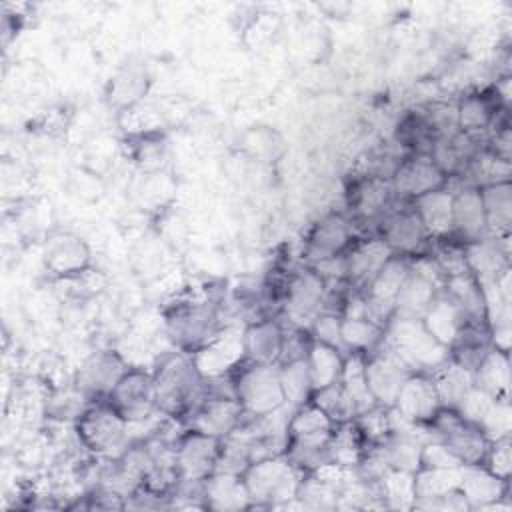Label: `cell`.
Here are the masks:
<instances>
[{
  "mask_svg": "<svg viewBox=\"0 0 512 512\" xmlns=\"http://www.w3.org/2000/svg\"><path fill=\"white\" fill-rule=\"evenodd\" d=\"M462 468H418L414 472V504L456 490L462 480Z\"/></svg>",
  "mask_w": 512,
  "mask_h": 512,
  "instance_id": "40",
  "label": "cell"
},
{
  "mask_svg": "<svg viewBox=\"0 0 512 512\" xmlns=\"http://www.w3.org/2000/svg\"><path fill=\"white\" fill-rule=\"evenodd\" d=\"M420 320L426 326V330L448 350L456 336L460 334V330L464 328V324H468L460 308L450 300V296L444 290H440V294L434 298V302L428 306Z\"/></svg>",
  "mask_w": 512,
  "mask_h": 512,
  "instance_id": "32",
  "label": "cell"
},
{
  "mask_svg": "<svg viewBox=\"0 0 512 512\" xmlns=\"http://www.w3.org/2000/svg\"><path fill=\"white\" fill-rule=\"evenodd\" d=\"M228 378L246 418H260L288 406L278 364H260L244 358Z\"/></svg>",
  "mask_w": 512,
  "mask_h": 512,
  "instance_id": "5",
  "label": "cell"
},
{
  "mask_svg": "<svg viewBox=\"0 0 512 512\" xmlns=\"http://www.w3.org/2000/svg\"><path fill=\"white\" fill-rule=\"evenodd\" d=\"M408 374L412 372L386 344L364 356V376L376 406L392 408Z\"/></svg>",
  "mask_w": 512,
  "mask_h": 512,
  "instance_id": "16",
  "label": "cell"
},
{
  "mask_svg": "<svg viewBox=\"0 0 512 512\" xmlns=\"http://www.w3.org/2000/svg\"><path fill=\"white\" fill-rule=\"evenodd\" d=\"M106 402L130 424L146 422L158 412L152 372L142 366H130L118 380Z\"/></svg>",
  "mask_w": 512,
  "mask_h": 512,
  "instance_id": "11",
  "label": "cell"
},
{
  "mask_svg": "<svg viewBox=\"0 0 512 512\" xmlns=\"http://www.w3.org/2000/svg\"><path fill=\"white\" fill-rule=\"evenodd\" d=\"M394 202L396 196L386 176L362 172L348 182L346 214L354 224L380 222Z\"/></svg>",
  "mask_w": 512,
  "mask_h": 512,
  "instance_id": "15",
  "label": "cell"
},
{
  "mask_svg": "<svg viewBox=\"0 0 512 512\" xmlns=\"http://www.w3.org/2000/svg\"><path fill=\"white\" fill-rule=\"evenodd\" d=\"M394 136L406 154H430L440 138V132L436 130L426 108H414L398 120Z\"/></svg>",
  "mask_w": 512,
  "mask_h": 512,
  "instance_id": "30",
  "label": "cell"
},
{
  "mask_svg": "<svg viewBox=\"0 0 512 512\" xmlns=\"http://www.w3.org/2000/svg\"><path fill=\"white\" fill-rule=\"evenodd\" d=\"M384 344L410 372L434 374L450 358V350L426 330L420 318L394 316L386 324Z\"/></svg>",
  "mask_w": 512,
  "mask_h": 512,
  "instance_id": "4",
  "label": "cell"
},
{
  "mask_svg": "<svg viewBox=\"0 0 512 512\" xmlns=\"http://www.w3.org/2000/svg\"><path fill=\"white\" fill-rule=\"evenodd\" d=\"M482 466L496 478L510 482V472H512V438H510V434L492 438Z\"/></svg>",
  "mask_w": 512,
  "mask_h": 512,
  "instance_id": "45",
  "label": "cell"
},
{
  "mask_svg": "<svg viewBox=\"0 0 512 512\" xmlns=\"http://www.w3.org/2000/svg\"><path fill=\"white\" fill-rule=\"evenodd\" d=\"M442 290L460 308L468 324L488 326V308H486L484 288L470 270L446 278Z\"/></svg>",
  "mask_w": 512,
  "mask_h": 512,
  "instance_id": "28",
  "label": "cell"
},
{
  "mask_svg": "<svg viewBox=\"0 0 512 512\" xmlns=\"http://www.w3.org/2000/svg\"><path fill=\"white\" fill-rule=\"evenodd\" d=\"M246 142H258V146H248V150L260 162H274L282 154V138L266 126L250 130L246 134Z\"/></svg>",
  "mask_w": 512,
  "mask_h": 512,
  "instance_id": "48",
  "label": "cell"
},
{
  "mask_svg": "<svg viewBox=\"0 0 512 512\" xmlns=\"http://www.w3.org/2000/svg\"><path fill=\"white\" fill-rule=\"evenodd\" d=\"M370 448L372 446L366 442L356 422L348 420L336 424L332 432V438L328 442V462L340 464L344 468H356Z\"/></svg>",
  "mask_w": 512,
  "mask_h": 512,
  "instance_id": "34",
  "label": "cell"
},
{
  "mask_svg": "<svg viewBox=\"0 0 512 512\" xmlns=\"http://www.w3.org/2000/svg\"><path fill=\"white\" fill-rule=\"evenodd\" d=\"M454 108H456L458 132H464L476 138H486L490 128L508 110V106L496 94V88L470 90L458 98Z\"/></svg>",
  "mask_w": 512,
  "mask_h": 512,
  "instance_id": "20",
  "label": "cell"
},
{
  "mask_svg": "<svg viewBox=\"0 0 512 512\" xmlns=\"http://www.w3.org/2000/svg\"><path fill=\"white\" fill-rule=\"evenodd\" d=\"M338 500H340V492L336 488L322 482L312 472L302 476L296 492L298 506L312 508V510H330V508H338Z\"/></svg>",
  "mask_w": 512,
  "mask_h": 512,
  "instance_id": "43",
  "label": "cell"
},
{
  "mask_svg": "<svg viewBox=\"0 0 512 512\" xmlns=\"http://www.w3.org/2000/svg\"><path fill=\"white\" fill-rule=\"evenodd\" d=\"M356 224L346 212H326L320 216L304 236V254L310 264H320L332 258H340L358 240L354 232Z\"/></svg>",
  "mask_w": 512,
  "mask_h": 512,
  "instance_id": "13",
  "label": "cell"
},
{
  "mask_svg": "<svg viewBox=\"0 0 512 512\" xmlns=\"http://www.w3.org/2000/svg\"><path fill=\"white\" fill-rule=\"evenodd\" d=\"M244 420H246V414L242 406L230 394L206 392L204 398L188 414L190 428H196L200 432H206L222 440L234 434Z\"/></svg>",
  "mask_w": 512,
  "mask_h": 512,
  "instance_id": "19",
  "label": "cell"
},
{
  "mask_svg": "<svg viewBox=\"0 0 512 512\" xmlns=\"http://www.w3.org/2000/svg\"><path fill=\"white\" fill-rule=\"evenodd\" d=\"M380 498L384 508L392 510H412L414 506V472L388 470L378 482Z\"/></svg>",
  "mask_w": 512,
  "mask_h": 512,
  "instance_id": "41",
  "label": "cell"
},
{
  "mask_svg": "<svg viewBox=\"0 0 512 512\" xmlns=\"http://www.w3.org/2000/svg\"><path fill=\"white\" fill-rule=\"evenodd\" d=\"M390 186L396 200L412 202L428 192L450 186V178L430 154H404L390 174Z\"/></svg>",
  "mask_w": 512,
  "mask_h": 512,
  "instance_id": "14",
  "label": "cell"
},
{
  "mask_svg": "<svg viewBox=\"0 0 512 512\" xmlns=\"http://www.w3.org/2000/svg\"><path fill=\"white\" fill-rule=\"evenodd\" d=\"M190 356L204 380L226 378L244 360L242 330L222 328L210 342L194 350Z\"/></svg>",
  "mask_w": 512,
  "mask_h": 512,
  "instance_id": "18",
  "label": "cell"
},
{
  "mask_svg": "<svg viewBox=\"0 0 512 512\" xmlns=\"http://www.w3.org/2000/svg\"><path fill=\"white\" fill-rule=\"evenodd\" d=\"M308 332L312 336V340L330 344L334 348H340L344 352L342 346V314L336 310H322L312 324L308 326Z\"/></svg>",
  "mask_w": 512,
  "mask_h": 512,
  "instance_id": "46",
  "label": "cell"
},
{
  "mask_svg": "<svg viewBox=\"0 0 512 512\" xmlns=\"http://www.w3.org/2000/svg\"><path fill=\"white\" fill-rule=\"evenodd\" d=\"M80 446L96 458H114L128 446L130 424L106 402H90L74 422Z\"/></svg>",
  "mask_w": 512,
  "mask_h": 512,
  "instance_id": "7",
  "label": "cell"
},
{
  "mask_svg": "<svg viewBox=\"0 0 512 512\" xmlns=\"http://www.w3.org/2000/svg\"><path fill=\"white\" fill-rule=\"evenodd\" d=\"M480 188L484 218H486V236L496 240H510L512 228V182L500 180L490 182Z\"/></svg>",
  "mask_w": 512,
  "mask_h": 512,
  "instance_id": "27",
  "label": "cell"
},
{
  "mask_svg": "<svg viewBox=\"0 0 512 512\" xmlns=\"http://www.w3.org/2000/svg\"><path fill=\"white\" fill-rule=\"evenodd\" d=\"M278 372H280L284 398H286V404L290 408H296V406H302V404L310 402V398L314 394V386H312L310 370H308V364H306V356L280 362Z\"/></svg>",
  "mask_w": 512,
  "mask_h": 512,
  "instance_id": "38",
  "label": "cell"
},
{
  "mask_svg": "<svg viewBox=\"0 0 512 512\" xmlns=\"http://www.w3.org/2000/svg\"><path fill=\"white\" fill-rule=\"evenodd\" d=\"M302 472L284 454L252 460L242 472L252 508H278L296 500Z\"/></svg>",
  "mask_w": 512,
  "mask_h": 512,
  "instance_id": "6",
  "label": "cell"
},
{
  "mask_svg": "<svg viewBox=\"0 0 512 512\" xmlns=\"http://www.w3.org/2000/svg\"><path fill=\"white\" fill-rule=\"evenodd\" d=\"M130 368L126 356L116 348H102L86 356L76 374H74V390L90 404L102 402L110 396L118 380Z\"/></svg>",
  "mask_w": 512,
  "mask_h": 512,
  "instance_id": "10",
  "label": "cell"
},
{
  "mask_svg": "<svg viewBox=\"0 0 512 512\" xmlns=\"http://www.w3.org/2000/svg\"><path fill=\"white\" fill-rule=\"evenodd\" d=\"M200 506L216 512L250 510L252 500L240 474L214 472L200 484Z\"/></svg>",
  "mask_w": 512,
  "mask_h": 512,
  "instance_id": "26",
  "label": "cell"
},
{
  "mask_svg": "<svg viewBox=\"0 0 512 512\" xmlns=\"http://www.w3.org/2000/svg\"><path fill=\"white\" fill-rule=\"evenodd\" d=\"M164 332L176 350L192 354L220 330L218 308L208 298H176L162 312Z\"/></svg>",
  "mask_w": 512,
  "mask_h": 512,
  "instance_id": "3",
  "label": "cell"
},
{
  "mask_svg": "<svg viewBox=\"0 0 512 512\" xmlns=\"http://www.w3.org/2000/svg\"><path fill=\"white\" fill-rule=\"evenodd\" d=\"M378 238L390 248L392 254L404 258H416L428 252L432 238L420 222L410 202H402L400 208H390L378 222Z\"/></svg>",
  "mask_w": 512,
  "mask_h": 512,
  "instance_id": "12",
  "label": "cell"
},
{
  "mask_svg": "<svg viewBox=\"0 0 512 512\" xmlns=\"http://www.w3.org/2000/svg\"><path fill=\"white\" fill-rule=\"evenodd\" d=\"M42 262L56 280L78 276L92 268V250L88 242L74 232H54L46 238Z\"/></svg>",
  "mask_w": 512,
  "mask_h": 512,
  "instance_id": "17",
  "label": "cell"
},
{
  "mask_svg": "<svg viewBox=\"0 0 512 512\" xmlns=\"http://www.w3.org/2000/svg\"><path fill=\"white\" fill-rule=\"evenodd\" d=\"M474 386L496 400H510V354L490 348L472 374Z\"/></svg>",
  "mask_w": 512,
  "mask_h": 512,
  "instance_id": "33",
  "label": "cell"
},
{
  "mask_svg": "<svg viewBox=\"0 0 512 512\" xmlns=\"http://www.w3.org/2000/svg\"><path fill=\"white\" fill-rule=\"evenodd\" d=\"M458 490L462 492L468 510H492L512 508L510 482L496 478L484 466H464Z\"/></svg>",
  "mask_w": 512,
  "mask_h": 512,
  "instance_id": "22",
  "label": "cell"
},
{
  "mask_svg": "<svg viewBox=\"0 0 512 512\" xmlns=\"http://www.w3.org/2000/svg\"><path fill=\"white\" fill-rule=\"evenodd\" d=\"M440 408L442 404L432 376L420 372L408 374L392 406L398 416L418 426H426Z\"/></svg>",
  "mask_w": 512,
  "mask_h": 512,
  "instance_id": "21",
  "label": "cell"
},
{
  "mask_svg": "<svg viewBox=\"0 0 512 512\" xmlns=\"http://www.w3.org/2000/svg\"><path fill=\"white\" fill-rule=\"evenodd\" d=\"M336 424L312 400L290 410L286 424V460L302 474H310L328 462V442Z\"/></svg>",
  "mask_w": 512,
  "mask_h": 512,
  "instance_id": "2",
  "label": "cell"
},
{
  "mask_svg": "<svg viewBox=\"0 0 512 512\" xmlns=\"http://www.w3.org/2000/svg\"><path fill=\"white\" fill-rule=\"evenodd\" d=\"M148 90V76L142 68H126L110 82V104L120 110L142 102V96Z\"/></svg>",
  "mask_w": 512,
  "mask_h": 512,
  "instance_id": "42",
  "label": "cell"
},
{
  "mask_svg": "<svg viewBox=\"0 0 512 512\" xmlns=\"http://www.w3.org/2000/svg\"><path fill=\"white\" fill-rule=\"evenodd\" d=\"M418 468H462V464L440 440L430 438L422 446Z\"/></svg>",
  "mask_w": 512,
  "mask_h": 512,
  "instance_id": "49",
  "label": "cell"
},
{
  "mask_svg": "<svg viewBox=\"0 0 512 512\" xmlns=\"http://www.w3.org/2000/svg\"><path fill=\"white\" fill-rule=\"evenodd\" d=\"M320 410L326 412V416L334 422V424H342L348 420H354L356 410L348 398V394L344 392L340 382H334L330 386H324L320 390H314L312 398H310Z\"/></svg>",
  "mask_w": 512,
  "mask_h": 512,
  "instance_id": "44",
  "label": "cell"
},
{
  "mask_svg": "<svg viewBox=\"0 0 512 512\" xmlns=\"http://www.w3.org/2000/svg\"><path fill=\"white\" fill-rule=\"evenodd\" d=\"M338 382L342 384L344 392L348 394V398H350V402L356 410V416L376 406V402H374V398L368 390L366 376H364V354L346 352L344 368H342V374H340Z\"/></svg>",
  "mask_w": 512,
  "mask_h": 512,
  "instance_id": "39",
  "label": "cell"
},
{
  "mask_svg": "<svg viewBox=\"0 0 512 512\" xmlns=\"http://www.w3.org/2000/svg\"><path fill=\"white\" fill-rule=\"evenodd\" d=\"M452 238L470 244L486 238V218L480 188L462 184L452 190Z\"/></svg>",
  "mask_w": 512,
  "mask_h": 512,
  "instance_id": "24",
  "label": "cell"
},
{
  "mask_svg": "<svg viewBox=\"0 0 512 512\" xmlns=\"http://www.w3.org/2000/svg\"><path fill=\"white\" fill-rule=\"evenodd\" d=\"M286 324L278 318H256L242 328L244 358L260 364H278L284 346Z\"/></svg>",
  "mask_w": 512,
  "mask_h": 512,
  "instance_id": "25",
  "label": "cell"
},
{
  "mask_svg": "<svg viewBox=\"0 0 512 512\" xmlns=\"http://www.w3.org/2000/svg\"><path fill=\"white\" fill-rule=\"evenodd\" d=\"M282 316L290 326L304 328L328 308V282L312 268H296L282 284Z\"/></svg>",
  "mask_w": 512,
  "mask_h": 512,
  "instance_id": "8",
  "label": "cell"
},
{
  "mask_svg": "<svg viewBox=\"0 0 512 512\" xmlns=\"http://www.w3.org/2000/svg\"><path fill=\"white\" fill-rule=\"evenodd\" d=\"M384 330L366 316H342V346L344 352L368 356L384 344Z\"/></svg>",
  "mask_w": 512,
  "mask_h": 512,
  "instance_id": "36",
  "label": "cell"
},
{
  "mask_svg": "<svg viewBox=\"0 0 512 512\" xmlns=\"http://www.w3.org/2000/svg\"><path fill=\"white\" fill-rule=\"evenodd\" d=\"M344 358H346V352H342L340 348H334L318 340L310 342V348L306 352V364L310 370L314 390H320L340 380Z\"/></svg>",
  "mask_w": 512,
  "mask_h": 512,
  "instance_id": "35",
  "label": "cell"
},
{
  "mask_svg": "<svg viewBox=\"0 0 512 512\" xmlns=\"http://www.w3.org/2000/svg\"><path fill=\"white\" fill-rule=\"evenodd\" d=\"M432 240L452 236V188L428 192L410 202Z\"/></svg>",
  "mask_w": 512,
  "mask_h": 512,
  "instance_id": "29",
  "label": "cell"
},
{
  "mask_svg": "<svg viewBox=\"0 0 512 512\" xmlns=\"http://www.w3.org/2000/svg\"><path fill=\"white\" fill-rule=\"evenodd\" d=\"M130 158L142 174H162L170 164V142L164 130L128 136Z\"/></svg>",
  "mask_w": 512,
  "mask_h": 512,
  "instance_id": "31",
  "label": "cell"
},
{
  "mask_svg": "<svg viewBox=\"0 0 512 512\" xmlns=\"http://www.w3.org/2000/svg\"><path fill=\"white\" fill-rule=\"evenodd\" d=\"M440 398V404L446 408H458L462 398L468 394V390L474 386L472 372L456 364L452 358H448L434 374H430Z\"/></svg>",
  "mask_w": 512,
  "mask_h": 512,
  "instance_id": "37",
  "label": "cell"
},
{
  "mask_svg": "<svg viewBox=\"0 0 512 512\" xmlns=\"http://www.w3.org/2000/svg\"><path fill=\"white\" fill-rule=\"evenodd\" d=\"M152 378L158 412L168 418H188L206 394V380L196 370L192 356L182 350L164 354L156 362Z\"/></svg>",
  "mask_w": 512,
  "mask_h": 512,
  "instance_id": "1",
  "label": "cell"
},
{
  "mask_svg": "<svg viewBox=\"0 0 512 512\" xmlns=\"http://www.w3.org/2000/svg\"><path fill=\"white\" fill-rule=\"evenodd\" d=\"M222 450V438L196 428H186L174 440V468L180 482L200 484L216 472Z\"/></svg>",
  "mask_w": 512,
  "mask_h": 512,
  "instance_id": "9",
  "label": "cell"
},
{
  "mask_svg": "<svg viewBox=\"0 0 512 512\" xmlns=\"http://www.w3.org/2000/svg\"><path fill=\"white\" fill-rule=\"evenodd\" d=\"M494 404H496V398H492L488 392L480 390L478 386H472L456 410L462 414V418H466L468 422L482 428V424L490 416Z\"/></svg>",
  "mask_w": 512,
  "mask_h": 512,
  "instance_id": "47",
  "label": "cell"
},
{
  "mask_svg": "<svg viewBox=\"0 0 512 512\" xmlns=\"http://www.w3.org/2000/svg\"><path fill=\"white\" fill-rule=\"evenodd\" d=\"M390 256V248L378 236L356 240L342 256L346 284L352 290L362 292Z\"/></svg>",
  "mask_w": 512,
  "mask_h": 512,
  "instance_id": "23",
  "label": "cell"
}]
</instances>
